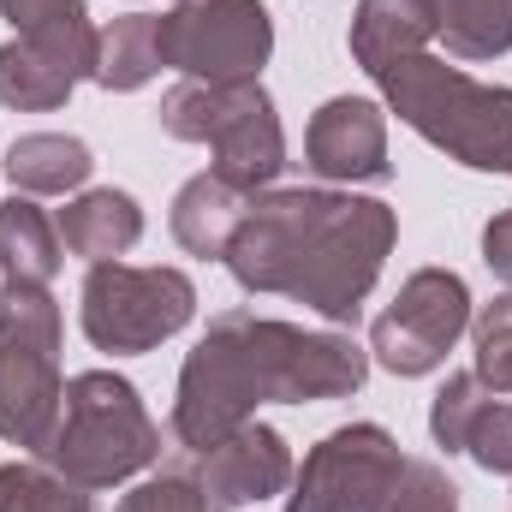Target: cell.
<instances>
[{
    "label": "cell",
    "mask_w": 512,
    "mask_h": 512,
    "mask_svg": "<svg viewBox=\"0 0 512 512\" xmlns=\"http://www.w3.org/2000/svg\"><path fill=\"white\" fill-rule=\"evenodd\" d=\"M471 328V286L453 268H417L399 298L370 328V358L387 376H429L447 364L459 334Z\"/></svg>",
    "instance_id": "10"
},
{
    "label": "cell",
    "mask_w": 512,
    "mask_h": 512,
    "mask_svg": "<svg viewBox=\"0 0 512 512\" xmlns=\"http://www.w3.org/2000/svg\"><path fill=\"white\" fill-rule=\"evenodd\" d=\"M96 173V155L84 137H66V131H24L6 143V179L24 191V197H66L78 191L84 179Z\"/></svg>",
    "instance_id": "17"
},
{
    "label": "cell",
    "mask_w": 512,
    "mask_h": 512,
    "mask_svg": "<svg viewBox=\"0 0 512 512\" xmlns=\"http://www.w3.org/2000/svg\"><path fill=\"white\" fill-rule=\"evenodd\" d=\"M405 477V453L382 423H346L322 435L292 471L286 512H387Z\"/></svg>",
    "instance_id": "9"
},
{
    "label": "cell",
    "mask_w": 512,
    "mask_h": 512,
    "mask_svg": "<svg viewBox=\"0 0 512 512\" xmlns=\"http://www.w3.org/2000/svg\"><path fill=\"white\" fill-rule=\"evenodd\" d=\"M245 209H251V191H239L233 179H221V173L209 167V173H197V179H185V185H179L167 227H173L179 251L227 256L233 233L245 227Z\"/></svg>",
    "instance_id": "15"
},
{
    "label": "cell",
    "mask_w": 512,
    "mask_h": 512,
    "mask_svg": "<svg viewBox=\"0 0 512 512\" xmlns=\"http://www.w3.org/2000/svg\"><path fill=\"white\" fill-rule=\"evenodd\" d=\"M197 316V286L185 268H131V262H90L78 322L96 352H155Z\"/></svg>",
    "instance_id": "7"
},
{
    "label": "cell",
    "mask_w": 512,
    "mask_h": 512,
    "mask_svg": "<svg viewBox=\"0 0 512 512\" xmlns=\"http://www.w3.org/2000/svg\"><path fill=\"white\" fill-rule=\"evenodd\" d=\"M483 262H489V268L512 286V209H507V215H495V221L483 227Z\"/></svg>",
    "instance_id": "27"
},
{
    "label": "cell",
    "mask_w": 512,
    "mask_h": 512,
    "mask_svg": "<svg viewBox=\"0 0 512 512\" xmlns=\"http://www.w3.org/2000/svg\"><path fill=\"white\" fill-rule=\"evenodd\" d=\"M0 18H6L18 36H36V42L102 48V30L90 24L84 0H0Z\"/></svg>",
    "instance_id": "22"
},
{
    "label": "cell",
    "mask_w": 512,
    "mask_h": 512,
    "mask_svg": "<svg viewBox=\"0 0 512 512\" xmlns=\"http://www.w3.org/2000/svg\"><path fill=\"white\" fill-rule=\"evenodd\" d=\"M60 245L72 256H84V262H114V256H126L137 239H143V209H137V197L126 191H84V197H72L66 209H60Z\"/></svg>",
    "instance_id": "16"
},
{
    "label": "cell",
    "mask_w": 512,
    "mask_h": 512,
    "mask_svg": "<svg viewBox=\"0 0 512 512\" xmlns=\"http://www.w3.org/2000/svg\"><path fill=\"white\" fill-rule=\"evenodd\" d=\"M274 54V18L262 0H173L161 18V66L197 84L256 78Z\"/></svg>",
    "instance_id": "8"
},
{
    "label": "cell",
    "mask_w": 512,
    "mask_h": 512,
    "mask_svg": "<svg viewBox=\"0 0 512 512\" xmlns=\"http://www.w3.org/2000/svg\"><path fill=\"white\" fill-rule=\"evenodd\" d=\"M429 36H435V24H429L423 0H358V12H352V60L364 72L429 48Z\"/></svg>",
    "instance_id": "18"
},
{
    "label": "cell",
    "mask_w": 512,
    "mask_h": 512,
    "mask_svg": "<svg viewBox=\"0 0 512 512\" xmlns=\"http://www.w3.org/2000/svg\"><path fill=\"white\" fill-rule=\"evenodd\" d=\"M292 447H286V435L280 429H268V423H245V429H233L227 441H215V447H203L197 453V489H203V501L209 512H239L251 507V501H268V495H280V489H292Z\"/></svg>",
    "instance_id": "12"
},
{
    "label": "cell",
    "mask_w": 512,
    "mask_h": 512,
    "mask_svg": "<svg viewBox=\"0 0 512 512\" xmlns=\"http://www.w3.org/2000/svg\"><path fill=\"white\" fill-rule=\"evenodd\" d=\"M429 435H435V447L471 453L483 471L512 477V405L477 382V370L447 376V387L429 405Z\"/></svg>",
    "instance_id": "13"
},
{
    "label": "cell",
    "mask_w": 512,
    "mask_h": 512,
    "mask_svg": "<svg viewBox=\"0 0 512 512\" xmlns=\"http://www.w3.org/2000/svg\"><path fill=\"white\" fill-rule=\"evenodd\" d=\"M370 376V352L352 334H310L256 310H221L191 346L173 393V441L203 453L245 429L256 405H322L346 399Z\"/></svg>",
    "instance_id": "1"
},
{
    "label": "cell",
    "mask_w": 512,
    "mask_h": 512,
    "mask_svg": "<svg viewBox=\"0 0 512 512\" xmlns=\"http://www.w3.org/2000/svg\"><path fill=\"white\" fill-rule=\"evenodd\" d=\"M370 78L387 108L423 143H435L447 161L471 173H512V90L465 78L459 66L435 60L429 48L387 60Z\"/></svg>",
    "instance_id": "3"
},
{
    "label": "cell",
    "mask_w": 512,
    "mask_h": 512,
    "mask_svg": "<svg viewBox=\"0 0 512 512\" xmlns=\"http://www.w3.org/2000/svg\"><path fill=\"white\" fill-rule=\"evenodd\" d=\"M114 512H209V501H203V489H197V471L167 465V471L143 477L131 495H120Z\"/></svg>",
    "instance_id": "25"
},
{
    "label": "cell",
    "mask_w": 512,
    "mask_h": 512,
    "mask_svg": "<svg viewBox=\"0 0 512 512\" xmlns=\"http://www.w3.org/2000/svg\"><path fill=\"white\" fill-rule=\"evenodd\" d=\"M155 72H161V18L155 12L114 18L102 30V48H96V84L126 96V90H143Z\"/></svg>",
    "instance_id": "20"
},
{
    "label": "cell",
    "mask_w": 512,
    "mask_h": 512,
    "mask_svg": "<svg viewBox=\"0 0 512 512\" xmlns=\"http://www.w3.org/2000/svg\"><path fill=\"white\" fill-rule=\"evenodd\" d=\"M60 227L30 203V197H6L0 203V268L6 280H24V286H48L60 274Z\"/></svg>",
    "instance_id": "19"
},
{
    "label": "cell",
    "mask_w": 512,
    "mask_h": 512,
    "mask_svg": "<svg viewBox=\"0 0 512 512\" xmlns=\"http://www.w3.org/2000/svg\"><path fill=\"white\" fill-rule=\"evenodd\" d=\"M60 304L48 286H0V441L42 453L60 417Z\"/></svg>",
    "instance_id": "6"
},
{
    "label": "cell",
    "mask_w": 512,
    "mask_h": 512,
    "mask_svg": "<svg viewBox=\"0 0 512 512\" xmlns=\"http://www.w3.org/2000/svg\"><path fill=\"white\" fill-rule=\"evenodd\" d=\"M161 459V429L143 411L137 387L114 370H84L60 393L54 435L42 441V465H54L78 489H120Z\"/></svg>",
    "instance_id": "4"
},
{
    "label": "cell",
    "mask_w": 512,
    "mask_h": 512,
    "mask_svg": "<svg viewBox=\"0 0 512 512\" xmlns=\"http://www.w3.org/2000/svg\"><path fill=\"white\" fill-rule=\"evenodd\" d=\"M387 512H459V489L435 459H405V477H399Z\"/></svg>",
    "instance_id": "26"
},
{
    "label": "cell",
    "mask_w": 512,
    "mask_h": 512,
    "mask_svg": "<svg viewBox=\"0 0 512 512\" xmlns=\"http://www.w3.org/2000/svg\"><path fill=\"white\" fill-rule=\"evenodd\" d=\"M471 346H477V382L489 393L512 399V292L477 310L471 322Z\"/></svg>",
    "instance_id": "24"
},
{
    "label": "cell",
    "mask_w": 512,
    "mask_h": 512,
    "mask_svg": "<svg viewBox=\"0 0 512 512\" xmlns=\"http://www.w3.org/2000/svg\"><path fill=\"white\" fill-rule=\"evenodd\" d=\"M84 78H96V48H66V42H36V36H12L0 48V108L48 114Z\"/></svg>",
    "instance_id": "14"
},
{
    "label": "cell",
    "mask_w": 512,
    "mask_h": 512,
    "mask_svg": "<svg viewBox=\"0 0 512 512\" xmlns=\"http://www.w3.org/2000/svg\"><path fill=\"white\" fill-rule=\"evenodd\" d=\"M161 131L179 143H209L215 149V173L233 179L239 191H268L286 167V131L274 114V96L239 78V84H173L161 96Z\"/></svg>",
    "instance_id": "5"
},
{
    "label": "cell",
    "mask_w": 512,
    "mask_h": 512,
    "mask_svg": "<svg viewBox=\"0 0 512 512\" xmlns=\"http://www.w3.org/2000/svg\"><path fill=\"white\" fill-rule=\"evenodd\" d=\"M304 167L328 185H382L387 161V114L370 96H334L310 114L304 131Z\"/></svg>",
    "instance_id": "11"
},
{
    "label": "cell",
    "mask_w": 512,
    "mask_h": 512,
    "mask_svg": "<svg viewBox=\"0 0 512 512\" xmlns=\"http://www.w3.org/2000/svg\"><path fill=\"white\" fill-rule=\"evenodd\" d=\"M0 512H96L90 489L66 483L54 465H0Z\"/></svg>",
    "instance_id": "23"
},
{
    "label": "cell",
    "mask_w": 512,
    "mask_h": 512,
    "mask_svg": "<svg viewBox=\"0 0 512 512\" xmlns=\"http://www.w3.org/2000/svg\"><path fill=\"white\" fill-rule=\"evenodd\" d=\"M399 221L382 197L352 191H268L251 197L245 227L227 245V268L245 292L298 298L328 322H358L376 292Z\"/></svg>",
    "instance_id": "2"
},
{
    "label": "cell",
    "mask_w": 512,
    "mask_h": 512,
    "mask_svg": "<svg viewBox=\"0 0 512 512\" xmlns=\"http://www.w3.org/2000/svg\"><path fill=\"white\" fill-rule=\"evenodd\" d=\"M453 60H495L512 48V0H423Z\"/></svg>",
    "instance_id": "21"
}]
</instances>
